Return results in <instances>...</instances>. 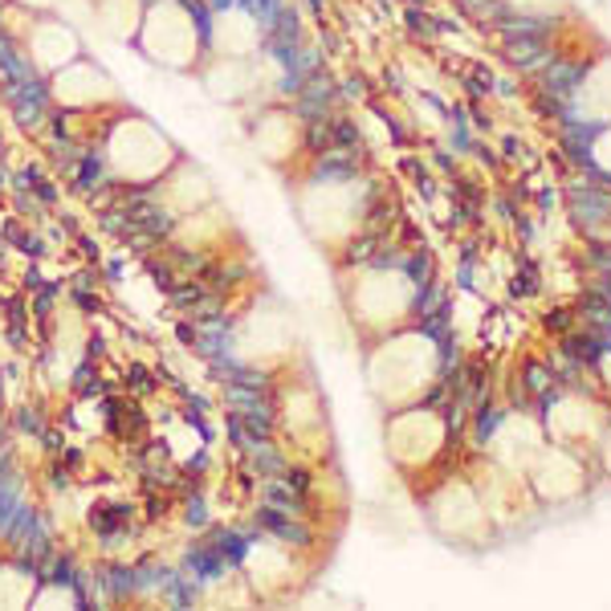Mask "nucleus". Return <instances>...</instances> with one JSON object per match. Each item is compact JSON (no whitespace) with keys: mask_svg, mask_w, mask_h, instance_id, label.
<instances>
[{"mask_svg":"<svg viewBox=\"0 0 611 611\" xmlns=\"http://www.w3.org/2000/svg\"><path fill=\"white\" fill-rule=\"evenodd\" d=\"M436 367V355H432V343L428 338H396L387 343L375 359H371V383L383 399H412L420 387L428 383Z\"/></svg>","mask_w":611,"mask_h":611,"instance_id":"obj_1","label":"nucleus"},{"mask_svg":"<svg viewBox=\"0 0 611 611\" xmlns=\"http://www.w3.org/2000/svg\"><path fill=\"white\" fill-rule=\"evenodd\" d=\"M110 168L119 171L122 180H155L171 168V143L152 122H122L110 135Z\"/></svg>","mask_w":611,"mask_h":611,"instance_id":"obj_2","label":"nucleus"},{"mask_svg":"<svg viewBox=\"0 0 611 611\" xmlns=\"http://www.w3.org/2000/svg\"><path fill=\"white\" fill-rule=\"evenodd\" d=\"M196 46H200L196 21L176 0H164V4H155L152 13L143 16V49L155 61H164L171 70H183V65L196 61Z\"/></svg>","mask_w":611,"mask_h":611,"instance_id":"obj_3","label":"nucleus"},{"mask_svg":"<svg viewBox=\"0 0 611 611\" xmlns=\"http://www.w3.org/2000/svg\"><path fill=\"white\" fill-rule=\"evenodd\" d=\"M412 306V286L404 274H367L355 293V310L367 322H392Z\"/></svg>","mask_w":611,"mask_h":611,"instance_id":"obj_4","label":"nucleus"},{"mask_svg":"<svg viewBox=\"0 0 611 611\" xmlns=\"http://www.w3.org/2000/svg\"><path fill=\"white\" fill-rule=\"evenodd\" d=\"M387 441H392V453H396L399 460H408V465L428 460L436 453V444H441V420L428 412H404V416H396Z\"/></svg>","mask_w":611,"mask_h":611,"instance_id":"obj_5","label":"nucleus"},{"mask_svg":"<svg viewBox=\"0 0 611 611\" xmlns=\"http://www.w3.org/2000/svg\"><path fill=\"white\" fill-rule=\"evenodd\" d=\"M53 94H58V103L65 107H94V103H107L115 86H110L107 74H98L94 65H61L53 70Z\"/></svg>","mask_w":611,"mask_h":611,"instance_id":"obj_6","label":"nucleus"},{"mask_svg":"<svg viewBox=\"0 0 611 611\" xmlns=\"http://www.w3.org/2000/svg\"><path fill=\"white\" fill-rule=\"evenodd\" d=\"M213 46L216 53H225V58H244V53H253L261 46V29L257 21L241 9H229V13H220L213 21Z\"/></svg>","mask_w":611,"mask_h":611,"instance_id":"obj_7","label":"nucleus"},{"mask_svg":"<svg viewBox=\"0 0 611 611\" xmlns=\"http://www.w3.org/2000/svg\"><path fill=\"white\" fill-rule=\"evenodd\" d=\"M306 216L322 237H335L351 225V192L343 188H319L314 196L306 200Z\"/></svg>","mask_w":611,"mask_h":611,"instance_id":"obj_8","label":"nucleus"},{"mask_svg":"<svg viewBox=\"0 0 611 611\" xmlns=\"http://www.w3.org/2000/svg\"><path fill=\"white\" fill-rule=\"evenodd\" d=\"M77 53V37L65 25L58 21H46V25H37L33 29V58L37 65H46V70H61V65H70Z\"/></svg>","mask_w":611,"mask_h":611,"instance_id":"obj_9","label":"nucleus"},{"mask_svg":"<svg viewBox=\"0 0 611 611\" xmlns=\"http://www.w3.org/2000/svg\"><path fill=\"white\" fill-rule=\"evenodd\" d=\"M253 82H257V77H253V70H249L241 58H225L220 65L208 70V77H204L208 94L220 98V103H237V98H244V94L253 91Z\"/></svg>","mask_w":611,"mask_h":611,"instance_id":"obj_10","label":"nucleus"},{"mask_svg":"<svg viewBox=\"0 0 611 611\" xmlns=\"http://www.w3.org/2000/svg\"><path fill=\"white\" fill-rule=\"evenodd\" d=\"M579 110L587 119H611V61H603L599 70L587 74L579 94Z\"/></svg>","mask_w":611,"mask_h":611,"instance_id":"obj_11","label":"nucleus"},{"mask_svg":"<svg viewBox=\"0 0 611 611\" xmlns=\"http://www.w3.org/2000/svg\"><path fill=\"white\" fill-rule=\"evenodd\" d=\"M293 139H298V131H293V122L286 119V115H269V119L257 127V147H261V155H269V159L290 155Z\"/></svg>","mask_w":611,"mask_h":611,"instance_id":"obj_12","label":"nucleus"},{"mask_svg":"<svg viewBox=\"0 0 611 611\" xmlns=\"http://www.w3.org/2000/svg\"><path fill=\"white\" fill-rule=\"evenodd\" d=\"M204 200H208V183H204V176L196 168H183L168 183V204L180 208V213H196V204H204Z\"/></svg>","mask_w":611,"mask_h":611,"instance_id":"obj_13","label":"nucleus"},{"mask_svg":"<svg viewBox=\"0 0 611 611\" xmlns=\"http://www.w3.org/2000/svg\"><path fill=\"white\" fill-rule=\"evenodd\" d=\"M98 16H103V29H107L110 37H131L135 25L143 21V16H139V0H103V4H98Z\"/></svg>","mask_w":611,"mask_h":611,"instance_id":"obj_14","label":"nucleus"},{"mask_svg":"<svg viewBox=\"0 0 611 611\" xmlns=\"http://www.w3.org/2000/svg\"><path fill=\"white\" fill-rule=\"evenodd\" d=\"M33 599V579L21 571H0V608H25Z\"/></svg>","mask_w":611,"mask_h":611,"instance_id":"obj_15","label":"nucleus"},{"mask_svg":"<svg viewBox=\"0 0 611 611\" xmlns=\"http://www.w3.org/2000/svg\"><path fill=\"white\" fill-rule=\"evenodd\" d=\"M70 603H74V596L65 587H49L41 596H33V608H70Z\"/></svg>","mask_w":611,"mask_h":611,"instance_id":"obj_16","label":"nucleus"},{"mask_svg":"<svg viewBox=\"0 0 611 611\" xmlns=\"http://www.w3.org/2000/svg\"><path fill=\"white\" fill-rule=\"evenodd\" d=\"M514 4H518L522 13H550L559 0H514Z\"/></svg>","mask_w":611,"mask_h":611,"instance_id":"obj_17","label":"nucleus"},{"mask_svg":"<svg viewBox=\"0 0 611 611\" xmlns=\"http://www.w3.org/2000/svg\"><path fill=\"white\" fill-rule=\"evenodd\" d=\"M596 155H599V164H603V168H611V131L596 143Z\"/></svg>","mask_w":611,"mask_h":611,"instance_id":"obj_18","label":"nucleus"},{"mask_svg":"<svg viewBox=\"0 0 611 611\" xmlns=\"http://www.w3.org/2000/svg\"><path fill=\"white\" fill-rule=\"evenodd\" d=\"M25 4H33V9H41V4H53V0H25Z\"/></svg>","mask_w":611,"mask_h":611,"instance_id":"obj_19","label":"nucleus"}]
</instances>
